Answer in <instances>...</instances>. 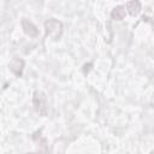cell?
I'll return each mask as SVG.
<instances>
[{"instance_id":"3957f363","label":"cell","mask_w":154,"mask_h":154,"mask_svg":"<svg viewBox=\"0 0 154 154\" xmlns=\"http://www.w3.org/2000/svg\"><path fill=\"white\" fill-rule=\"evenodd\" d=\"M22 28H23V31H24L26 35H29L30 37H35V36L38 35L37 28L34 25V23H31V22H30L29 19H26V18H23V19H22Z\"/></svg>"},{"instance_id":"8992f818","label":"cell","mask_w":154,"mask_h":154,"mask_svg":"<svg viewBox=\"0 0 154 154\" xmlns=\"http://www.w3.org/2000/svg\"><path fill=\"white\" fill-rule=\"evenodd\" d=\"M111 17L114 20H122L125 17V7H123V6L114 7L112 10V12H111Z\"/></svg>"},{"instance_id":"6da1fadb","label":"cell","mask_w":154,"mask_h":154,"mask_svg":"<svg viewBox=\"0 0 154 154\" xmlns=\"http://www.w3.org/2000/svg\"><path fill=\"white\" fill-rule=\"evenodd\" d=\"M45 29L48 36H51L54 40H58L63 34V23L58 19L51 18L45 22Z\"/></svg>"},{"instance_id":"7a4b0ae2","label":"cell","mask_w":154,"mask_h":154,"mask_svg":"<svg viewBox=\"0 0 154 154\" xmlns=\"http://www.w3.org/2000/svg\"><path fill=\"white\" fill-rule=\"evenodd\" d=\"M32 103H34V108L35 111L41 114V116H46L48 113V106H47V99L46 95L42 91H35L34 93V97H32Z\"/></svg>"},{"instance_id":"5b68a950","label":"cell","mask_w":154,"mask_h":154,"mask_svg":"<svg viewBox=\"0 0 154 154\" xmlns=\"http://www.w3.org/2000/svg\"><path fill=\"white\" fill-rule=\"evenodd\" d=\"M126 10L131 16H137L141 12V2L138 0H130L126 4Z\"/></svg>"},{"instance_id":"277c9868","label":"cell","mask_w":154,"mask_h":154,"mask_svg":"<svg viewBox=\"0 0 154 154\" xmlns=\"http://www.w3.org/2000/svg\"><path fill=\"white\" fill-rule=\"evenodd\" d=\"M10 70L16 75V76H22L23 70H24V61L19 58H14L10 63Z\"/></svg>"}]
</instances>
